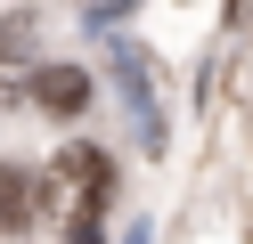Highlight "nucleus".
I'll return each instance as SVG.
<instances>
[{"label": "nucleus", "instance_id": "obj_3", "mask_svg": "<svg viewBox=\"0 0 253 244\" xmlns=\"http://www.w3.org/2000/svg\"><path fill=\"white\" fill-rule=\"evenodd\" d=\"M33 98H41V106H49V114H82V106H90V81L74 73V65H41V81H33Z\"/></svg>", "mask_w": 253, "mask_h": 244}, {"label": "nucleus", "instance_id": "obj_6", "mask_svg": "<svg viewBox=\"0 0 253 244\" xmlns=\"http://www.w3.org/2000/svg\"><path fill=\"white\" fill-rule=\"evenodd\" d=\"M123 244H147V236H123Z\"/></svg>", "mask_w": 253, "mask_h": 244}, {"label": "nucleus", "instance_id": "obj_5", "mask_svg": "<svg viewBox=\"0 0 253 244\" xmlns=\"http://www.w3.org/2000/svg\"><path fill=\"white\" fill-rule=\"evenodd\" d=\"M25 211H41V179H25V171H0V220L17 228Z\"/></svg>", "mask_w": 253, "mask_h": 244}, {"label": "nucleus", "instance_id": "obj_4", "mask_svg": "<svg viewBox=\"0 0 253 244\" xmlns=\"http://www.w3.org/2000/svg\"><path fill=\"white\" fill-rule=\"evenodd\" d=\"M25 41H33V25H0V98H25Z\"/></svg>", "mask_w": 253, "mask_h": 244}, {"label": "nucleus", "instance_id": "obj_2", "mask_svg": "<svg viewBox=\"0 0 253 244\" xmlns=\"http://www.w3.org/2000/svg\"><path fill=\"white\" fill-rule=\"evenodd\" d=\"M106 179H115V171H106V155H98V146H66V155H57V171L41 179V195L82 211V204H98V195H106Z\"/></svg>", "mask_w": 253, "mask_h": 244}, {"label": "nucleus", "instance_id": "obj_1", "mask_svg": "<svg viewBox=\"0 0 253 244\" xmlns=\"http://www.w3.org/2000/svg\"><path fill=\"white\" fill-rule=\"evenodd\" d=\"M115 81H123V98H131L139 146H147V155H164V106H155V65H147V49L123 41V49H115Z\"/></svg>", "mask_w": 253, "mask_h": 244}]
</instances>
